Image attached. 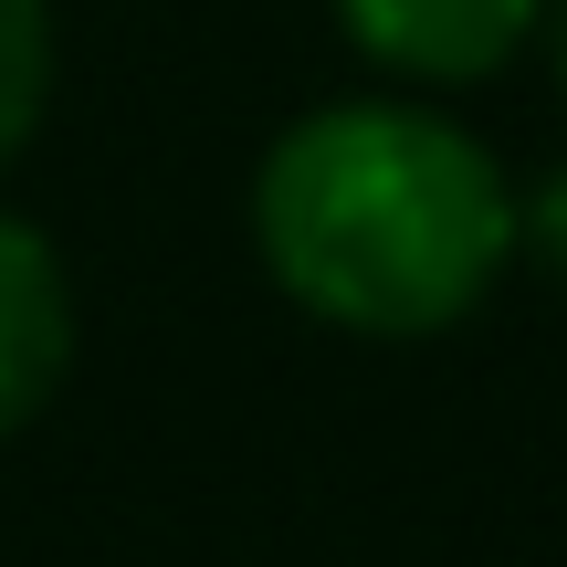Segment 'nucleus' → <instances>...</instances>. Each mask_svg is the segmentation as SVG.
<instances>
[{"label":"nucleus","mask_w":567,"mask_h":567,"mask_svg":"<svg viewBox=\"0 0 567 567\" xmlns=\"http://www.w3.org/2000/svg\"><path fill=\"white\" fill-rule=\"evenodd\" d=\"M252 252L337 337H442L515 264V189L421 95L305 105L252 168Z\"/></svg>","instance_id":"f257e3e1"},{"label":"nucleus","mask_w":567,"mask_h":567,"mask_svg":"<svg viewBox=\"0 0 567 567\" xmlns=\"http://www.w3.org/2000/svg\"><path fill=\"white\" fill-rule=\"evenodd\" d=\"M557 0H337L347 42L379 63L389 84H484L505 74L526 42H547Z\"/></svg>","instance_id":"f03ea898"},{"label":"nucleus","mask_w":567,"mask_h":567,"mask_svg":"<svg viewBox=\"0 0 567 567\" xmlns=\"http://www.w3.org/2000/svg\"><path fill=\"white\" fill-rule=\"evenodd\" d=\"M53 105V0H0V168L32 147Z\"/></svg>","instance_id":"20e7f679"},{"label":"nucleus","mask_w":567,"mask_h":567,"mask_svg":"<svg viewBox=\"0 0 567 567\" xmlns=\"http://www.w3.org/2000/svg\"><path fill=\"white\" fill-rule=\"evenodd\" d=\"M63 368H74V274L21 210H0V442L53 410Z\"/></svg>","instance_id":"7ed1b4c3"},{"label":"nucleus","mask_w":567,"mask_h":567,"mask_svg":"<svg viewBox=\"0 0 567 567\" xmlns=\"http://www.w3.org/2000/svg\"><path fill=\"white\" fill-rule=\"evenodd\" d=\"M515 252H526V264H547V274L567 284V168H547V179L515 200Z\"/></svg>","instance_id":"39448f33"},{"label":"nucleus","mask_w":567,"mask_h":567,"mask_svg":"<svg viewBox=\"0 0 567 567\" xmlns=\"http://www.w3.org/2000/svg\"><path fill=\"white\" fill-rule=\"evenodd\" d=\"M547 53H557V95H567V0L547 11Z\"/></svg>","instance_id":"423d86ee"}]
</instances>
